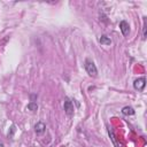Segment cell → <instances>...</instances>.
Segmentation results:
<instances>
[{
	"mask_svg": "<svg viewBox=\"0 0 147 147\" xmlns=\"http://www.w3.org/2000/svg\"><path fill=\"white\" fill-rule=\"evenodd\" d=\"M84 67H85L86 72H87L90 76H93V77L96 76V74H98V69H96V67H95V64H94L93 61H91V60H88V59L85 60V64H84Z\"/></svg>",
	"mask_w": 147,
	"mask_h": 147,
	"instance_id": "1",
	"label": "cell"
},
{
	"mask_svg": "<svg viewBox=\"0 0 147 147\" xmlns=\"http://www.w3.org/2000/svg\"><path fill=\"white\" fill-rule=\"evenodd\" d=\"M63 108H64V111H65V114L68 116H72L74 115L75 108H74V105H72V102H71V100L69 98H65L64 103H63Z\"/></svg>",
	"mask_w": 147,
	"mask_h": 147,
	"instance_id": "2",
	"label": "cell"
},
{
	"mask_svg": "<svg viewBox=\"0 0 147 147\" xmlns=\"http://www.w3.org/2000/svg\"><path fill=\"white\" fill-rule=\"evenodd\" d=\"M145 85H146V79H145L144 77L136 79L134 83H133V87H134L136 90H138V91H142L144 87H145Z\"/></svg>",
	"mask_w": 147,
	"mask_h": 147,
	"instance_id": "3",
	"label": "cell"
},
{
	"mask_svg": "<svg viewBox=\"0 0 147 147\" xmlns=\"http://www.w3.org/2000/svg\"><path fill=\"white\" fill-rule=\"evenodd\" d=\"M119 30L122 32L123 36H127L129 32H130V25L126 21H121L119 22Z\"/></svg>",
	"mask_w": 147,
	"mask_h": 147,
	"instance_id": "4",
	"label": "cell"
},
{
	"mask_svg": "<svg viewBox=\"0 0 147 147\" xmlns=\"http://www.w3.org/2000/svg\"><path fill=\"white\" fill-rule=\"evenodd\" d=\"M34 131L37 134H42L45 131H46V125L42 123V122H38L36 125H34Z\"/></svg>",
	"mask_w": 147,
	"mask_h": 147,
	"instance_id": "5",
	"label": "cell"
},
{
	"mask_svg": "<svg viewBox=\"0 0 147 147\" xmlns=\"http://www.w3.org/2000/svg\"><path fill=\"white\" fill-rule=\"evenodd\" d=\"M99 42H100L101 45L108 46V45H111V39H110V38H109L108 36L103 34V36H101V37L99 38Z\"/></svg>",
	"mask_w": 147,
	"mask_h": 147,
	"instance_id": "6",
	"label": "cell"
},
{
	"mask_svg": "<svg viewBox=\"0 0 147 147\" xmlns=\"http://www.w3.org/2000/svg\"><path fill=\"white\" fill-rule=\"evenodd\" d=\"M122 113H123L124 115H134V109H133L132 107L126 106V107H124V108L122 109Z\"/></svg>",
	"mask_w": 147,
	"mask_h": 147,
	"instance_id": "7",
	"label": "cell"
},
{
	"mask_svg": "<svg viewBox=\"0 0 147 147\" xmlns=\"http://www.w3.org/2000/svg\"><path fill=\"white\" fill-rule=\"evenodd\" d=\"M29 110H31V111H36L37 109H38V105L34 102V101H31L29 105H28V107H26Z\"/></svg>",
	"mask_w": 147,
	"mask_h": 147,
	"instance_id": "8",
	"label": "cell"
}]
</instances>
